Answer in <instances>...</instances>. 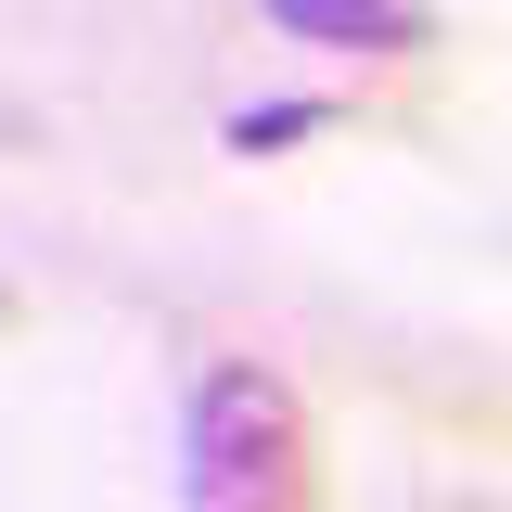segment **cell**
Returning a JSON list of instances; mask_svg holds the SVG:
<instances>
[{"label":"cell","instance_id":"cell-2","mask_svg":"<svg viewBox=\"0 0 512 512\" xmlns=\"http://www.w3.org/2000/svg\"><path fill=\"white\" fill-rule=\"evenodd\" d=\"M269 26L333 39V52H397V39H423V0H269Z\"/></svg>","mask_w":512,"mask_h":512},{"label":"cell","instance_id":"cell-4","mask_svg":"<svg viewBox=\"0 0 512 512\" xmlns=\"http://www.w3.org/2000/svg\"><path fill=\"white\" fill-rule=\"evenodd\" d=\"M474 512H487V500H474Z\"/></svg>","mask_w":512,"mask_h":512},{"label":"cell","instance_id":"cell-3","mask_svg":"<svg viewBox=\"0 0 512 512\" xmlns=\"http://www.w3.org/2000/svg\"><path fill=\"white\" fill-rule=\"evenodd\" d=\"M308 128H333V103H244V116H231V154H269V141H308Z\"/></svg>","mask_w":512,"mask_h":512},{"label":"cell","instance_id":"cell-1","mask_svg":"<svg viewBox=\"0 0 512 512\" xmlns=\"http://www.w3.org/2000/svg\"><path fill=\"white\" fill-rule=\"evenodd\" d=\"M308 487V436H295V397L269 372H205L180 423V500L192 512H295Z\"/></svg>","mask_w":512,"mask_h":512}]
</instances>
